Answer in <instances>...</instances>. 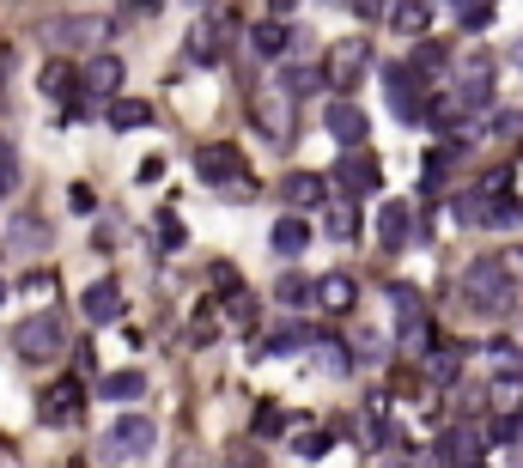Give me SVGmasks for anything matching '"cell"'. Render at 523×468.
Listing matches in <instances>:
<instances>
[{
  "label": "cell",
  "instance_id": "8d00e7d4",
  "mask_svg": "<svg viewBox=\"0 0 523 468\" xmlns=\"http://www.w3.org/2000/svg\"><path fill=\"white\" fill-rule=\"evenodd\" d=\"M311 292H317V280H305V274H286V280L274 286L280 304H298V298H311Z\"/></svg>",
  "mask_w": 523,
  "mask_h": 468
},
{
  "label": "cell",
  "instance_id": "f1b7e54d",
  "mask_svg": "<svg viewBox=\"0 0 523 468\" xmlns=\"http://www.w3.org/2000/svg\"><path fill=\"white\" fill-rule=\"evenodd\" d=\"M408 67H414V73H426V80H438V73H451L457 61H451V49H444V43H420V49L408 55Z\"/></svg>",
  "mask_w": 523,
  "mask_h": 468
},
{
  "label": "cell",
  "instance_id": "4fadbf2b",
  "mask_svg": "<svg viewBox=\"0 0 523 468\" xmlns=\"http://www.w3.org/2000/svg\"><path fill=\"white\" fill-rule=\"evenodd\" d=\"M323 128H329L341 146H365V134H371V116H365L353 98H335V104L323 110Z\"/></svg>",
  "mask_w": 523,
  "mask_h": 468
},
{
  "label": "cell",
  "instance_id": "4316f807",
  "mask_svg": "<svg viewBox=\"0 0 523 468\" xmlns=\"http://www.w3.org/2000/svg\"><path fill=\"white\" fill-rule=\"evenodd\" d=\"M98 396H104V402H140V396H146V377H140V371H110V377L98 383Z\"/></svg>",
  "mask_w": 523,
  "mask_h": 468
},
{
  "label": "cell",
  "instance_id": "9a60e30c",
  "mask_svg": "<svg viewBox=\"0 0 523 468\" xmlns=\"http://www.w3.org/2000/svg\"><path fill=\"white\" fill-rule=\"evenodd\" d=\"M481 450H487V432H481L475 420H457L451 432H444V444H438V456L451 462V468H463V462H481Z\"/></svg>",
  "mask_w": 523,
  "mask_h": 468
},
{
  "label": "cell",
  "instance_id": "d6986e66",
  "mask_svg": "<svg viewBox=\"0 0 523 468\" xmlns=\"http://www.w3.org/2000/svg\"><path fill=\"white\" fill-rule=\"evenodd\" d=\"M43 37H49L55 49H86V43L104 37V19H49Z\"/></svg>",
  "mask_w": 523,
  "mask_h": 468
},
{
  "label": "cell",
  "instance_id": "d4e9b609",
  "mask_svg": "<svg viewBox=\"0 0 523 468\" xmlns=\"http://www.w3.org/2000/svg\"><path fill=\"white\" fill-rule=\"evenodd\" d=\"M274 250H280V256H305V250H311V225L298 219V213H286V219L274 225Z\"/></svg>",
  "mask_w": 523,
  "mask_h": 468
},
{
  "label": "cell",
  "instance_id": "836d02e7",
  "mask_svg": "<svg viewBox=\"0 0 523 468\" xmlns=\"http://www.w3.org/2000/svg\"><path fill=\"white\" fill-rule=\"evenodd\" d=\"M451 7H457V25L463 31H487L493 25V0H451Z\"/></svg>",
  "mask_w": 523,
  "mask_h": 468
},
{
  "label": "cell",
  "instance_id": "7402d4cb",
  "mask_svg": "<svg viewBox=\"0 0 523 468\" xmlns=\"http://www.w3.org/2000/svg\"><path fill=\"white\" fill-rule=\"evenodd\" d=\"M487 396L499 414H523V365H505L493 383H487Z\"/></svg>",
  "mask_w": 523,
  "mask_h": 468
},
{
  "label": "cell",
  "instance_id": "5bb4252c",
  "mask_svg": "<svg viewBox=\"0 0 523 468\" xmlns=\"http://www.w3.org/2000/svg\"><path fill=\"white\" fill-rule=\"evenodd\" d=\"M311 304L323 310V317H347V310L359 304V280L335 268V274H323V280H317V292H311Z\"/></svg>",
  "mask_w": 523,
  "mask_h": 468
},
{
  "label": "cell",
  "instance_id": "f546056e",
  "mask_svg": "<svg viewBox=\"0 0 523 468\" xmlns=\"http://www.w3.org/2000/svg\"><path fill=\"white\" fill-rule=\"evenodd\" d=\"M7 244H13L19 256H25V250H43V244H49V225H43V219H13V225H7Z\"/></svg>",
  "mask_w": 523,
  "mask_h": 468
},
{
  "label": "cell",
  "instance_id": "3957f363",
  "mask_svg": "<svg viewBox=\"0 0 523 468\" xmlns=\"http://www.w3.org/2000/svg\"><path fill=\"white\" fill-rule=\"evenodd\" d=\"M384 86H390V110H396V122H402V128L432 122V104H426V73H414V67L402 61V67H390V73H384Z\"/></svg>",
  "mask_w": 523,
  "mask_h": 468
},
{
  "label": "cell",
  "instance_id": "816d5d0a",
  "mask_svg": "<svg viewBox=\"0 0 523 468\" xmlns=\"http://www.w3.org/2000/svg\"><path fill=\"white\" fill-rule=\"evenodd\" d=\"M0 304H7V286H0Z\"/></svg>",
  "mask_w": 523,
  "mask_h": 468
},
{
  "label": "cell",
  "instance_id": "d6a6232c",
  "mask_svg": "<svg viewBox=\"0 0 523 468\" xmlns=\"http://www.w3.org/2000/svg\"><path fill=\"white\" fill-rule=\"evenodd\" d=\"M384 292H390V304H396V317H402V323H420V317H426V298H420L414 286H402V280H390Z\"/></svg>",
  "mask_w": 523,
  "mask_h": 468
},
{
  "label": "cell",
  "instance_id": "7bdbcfd3",
  "mask_svg": "<svg viewBox=\"0 0 523 468\" xmlns=\"http://www.w3.org/2000/svg\"><path fill=\"white\" fill-rule=\"evenodd\" d=\"M353 13H359V19H390V13H384V0H353Z\"/></svg>",
  "mask_w": 523,
  "mask_h": 468
},
{
  "label": "cell",
  "instance_id": "44dd1931",
  "mask_svg": "<svg viewBox=\"0 0 523 468\" xmlns=\"http://www.w3.org/2000/svg\"><path fill=\"white\" fill-rule=\"evenodd\" d=\"M37 86L49 92V98H73L86 86V67H73V61H49L43 73H37Z\"/></svg>",
  "mask_w": 523,
  "mask_h": 468
},
{
  "label": "cell",
  "instance_id": "6da1fadb",
  "mask_svg": "<svg viewBox=\"0 0 523 468\" xmlns=\"http://www.w3.org/2000/svg\"><path fill=\"white\" fill-rule=\"evenodd\" d=\"M457 292H463V304L475 310V317H511L517 292H523V274L505 262V250H499V256H475V262L463 268Z\"/></svg>",
  "mask_w": 523,
  "mask_h": 468
},
{
  "label": "cell",
  "instance_id": "ee69618b",
  "mask_svg": "<svg viewBox=\"0 0 523 468\" xmlns=\"http://www.w3.org/2000/svg\"><path fill=\"white\" fill-rule=\"evenodd\" d=\"M67 201H73V213H92V189H86V183H73V195H67Z\"/></svg>",
  "mask_w": 523,
  "mask_h": 468
},
{
  "label": "cell",
  "instance_id": "f35d334b",
  "mask_svg": "<svg viewBox=\"0 0 523 468\" xmlns=\"http://www.w3.org/2000/svg\"><path fill=\"white\" fill-rule=\"evenodd\" d=\"M13 195H19V159L0 146V201H13Z\"/></svg>",
  "mask_w": 523,
  "mask_h": 468
},
{
  "label": "cell",
  "instance_id": "b9f144b4",
  "mask_svg": "<svg viewBox=\"0 0 523 468\" xmlns=\"http://www.w3.org/2000/svg\"><path fill=\"white\" fill-rule=\"evenodd\" d=\"M487 353L499 359V371H505V365H523V347H517V341H493Z\"/></svg>",
  "mask_w": 523,
  "mask_h": 468
},
{
  "label": "cell",
  "instance_id": "484cf974",
  "mask_svg": "<svg viewBox=\"0 0 523 468\" xmlns=\"http://www.w3.org/2000/svg\"><path fill=\"white\" fill-rule=\"evenodd\" d=\"M323 231H329V238H341V244H353L359 238V207L353 201H329L323 207Z\"/></svg>",
  "mask_w": 523,
  "mask_h": 468
},
{
  "label": "cell",
  "instance_id": "ba28073f",
  "mask_svg": "<svg viewBox=\"0 0 523 468\" xmlns=\"http://www.w3.org/2000/svg\"><path fill=\"white\" fill-rule=\"evenodd\" d=\"M256 359H292V353H311V329L305 323H280V329H256Z\"/></svg>",
  "mask_w": 523,
  "mask_h": 468
},
{
  "label": "cell",
  "instance_id": "52a82bcc",
  "mask_svg": "<svg viewBox=\"0 0 523 468\" xmlns=\"http://www.w3.org/2000/svg\"><path fill=\"white\" fill-rule=\"evenodd\" d=\"M226 37H232V25H226V19H219V13H201V19H195V31H189V49H183V55H189L195 67H213L219 55H226Z\"/></svg>",
  "mask_w": 523,
  "mask_h": 468
},
{
  "label": "cell",
  "instance_id": "ac0fdd59",
  "mask_svg": "<svg viewBox=\"0 0 523 468\" xmlns=\"http://www.w3.org/2000/svg\"><path fill=\"white\" fill-rule=\"evenodd\" d=\"M250 49H256L262 61H280V55H292V49H298V37H292V25L274 13V19H262V25L250 31Z\"/></svg>",
  "mask_w": 523,
  "mask_h": 468
},
{
  "label": "cell",
  "instance_id": "c3c4849f",
  "mask_svg": "<svg viewBox=\"0 0 523 468\" xmlns=\"http://www.w3.org/2000/svg\"><path fill=\"white\" fill-rule=\"evenodd\" d=\"M511 61H517V67H523V37H517V49H511Z\"/></svg>",
  "mask_w": 523,
  "mask_h": 468
},
{
  "label": "cell",
  "instance_id": "2e32d148",
  "mask_svg": "<svg viewBox=\"0 0 523 468\" xmlns=\"http://www.w3.org/2000/svg\"><path fill=\"white\" fill-rule=\"evenodd\" d=\"M92 104H110V98H122V61L116 55H92L86 61V86H80Z\"/></svg>",
  "mask_w": 523,
  "mask_h": 468
},
{
  "label": "cell",
  "instance_id": "603a6c76",
  "mask_svg": "<svg viewBox=\"0 0 523 468\" xmlns=\"http://www.w3.org/2000/svg\"><path fill=\"white\" fill-rule=\"evenodd\" d=\"M390 31L396 37H426L432 31V7H426V0H396V7H390Z\"/></svg>",
  "mask_w": 523,
  "mask_h": 468
},
{
  "label": "cell",
  "instance_id": "74e56055",
  "mask_svg": "<svg viewBox=\"0 0 523 468\" xmlns=\"http://www.w3.org/2000/svg\"><path fill=\"white\" fill-rule=\"evenodd\" d=\"M292 450L305 456V462H323V456H329V432H298V438H292Z\"/></svg>",
  "mask_w": 523,
  "mask_h": 468
},
{
  "label": "cell",
  "instance_id": "5b68a950",
  "mask_svg": "<svg viewBox=\"0 0 523 468\" xmlns=\"http://www.w3.org/2000/svg\"><path fill=\"white\" fill-rule=\"evenodd\" d=\"M323 73H329V86L347 98V92L365 80V73H371V43H365V37H347V43H335V49H329V61H323Z\"/></svg>",
  "mask_w": 523,
  "mask_h": 468
},
{
  "label": "cell",
  "instance_id": "ab89813d",
  "mask_svg": "<svg viewBox=\"0 0 523 468\" xmlns=\"http://www.w3.org/2000/svg\"><path fill=\"white\" fill-rule=\"evenodd\" d=\"M250 432H256V438H274V432H286V414H280V408H256Z\"/></svg>",
  "mask_w": 523,
  "mask_h": 468
},
{
  "label": "cell",
  "instance_id": "7c38bea8",
  "mask_svg": "<svg viewBox=\"0 0 523 468\" xmlns=\"http://www.w3.org/2000/svg\"><path fill=\"white\" fill-rule=\"evenodd\" d=\"M256 128H262L274 146L292 134V92H286V86H268V92L256 98Z\"/></svg>",
  "mask_w": 523,
  "mask_h": 468
},
{
  "label": "cell",
  "instance_id": "f907efd6",
  "mask_svg": "<svg viewBox=\"0 0 523 468\" xmlns=\"http://www.w3.org/2000/svg\"><path fill=\"white\" fill-rule=\"evenodd\" d=\"M134 7H153V0H134Z\"/></svg>",
  "mask_w": 523,
  "mask_h": 468
},
{
  "label": "cell",
  "instance_id": "cb8c5ba5",
  "mask_svg": "<svg viewBox=\"0 0 523 468\" xmlns=\"http://www.w3.org/2000/svg\"><path fill=\"white\" fill-rule=\"evenodd\" d=\"M280 86H286L292 98H311L317 86H329V73H323V67H305V61H286V67H280Z\"/></svg>",
  "mask_w": 523,
  "mask_h": 468
},
{
  "label": "cell",
  "instance_id": "f5cc1de1",
  "mask_svg": "<svg viewBox=\"0 0 523 468\" xmlns=\"http://www.w3.org/2000/svg\"><path fill=\"white\" fill-rule=\"evenodd\" d=\"M195 7H201V13H207V0H195Z\"/></svg>",
  "mask_w": 523,
  "mask_h": 468
},
{
  "label": "cell",
  "instance_id": "60d3db41",
  "mask_svg": "<svg viewBox=\"0 0 523 468\" xmlns=\"http://www.w3.org/2000/svg\"><path fill=\"white\" fill-rule=\"evenodd\" d=\"M317 353H323V371H353V359H347L341 341H317Z\"/></svg>",
  "mask_w": 523,
  "mask_h": 468
},
{
  "label": "cell",
  "instance_id": "8fae6325",
  "mask_svg": "<svg viewBox=\"0 0 523 468\" xmlns=\"http://www.w3.org/2000/svg\"><path fill=\"white\" fill-rule=\"evenodd\" d=\"M378 238H384V250H408V244L420 238V207L390 201V207L378 213Z\"/></svg>",
  "mask_w": 523,
  "mask_h": 468
},
{
  "label": "cell",
  "instance_id": "7dc6e473",
  "mask_svg": "<svg viewBox=\"0 0 523 468\" xmlns=\"http://www.w3.org/2000/svg\"><path fill=\"white\" fill-rule=\"evenodd\" d=\"M7 61H13V55H7V49H0V80H7Z\"/></svg>",
  "mask_w": 523,
  "mask_h": 468
},
{
  "label": "cell",
  "instance_id": "7a4b0ae2",
  "mask_svg": "<svg viewBox=\"0 0 523 468\" xmlns=\"http://www.w3.org/2000/svg\"><path fill=\"white\" fill-rule=\"evenodd\" d=\"M13 353H19L25 365L61 359V353H67V323L55 317V310H37V317H25V323L13 329Z\"/></svg>",
  "mask_w": 523,
  "mask_h": 468
},
{
  "label": "cell",
  "instance_id": "30bf717a",
  "mask_svg": "<svg viewBox=\"0 0 523 468\" xmlns=\"http://www.w3.org/2000/svg\"><path fill=\"white\" fill-rule=\"evenodd\" d=\"M195 177H201V183H213V189L238 183V177H244L238 146H201V152H195Z\"/></svg>",
  "mask_w": 523,
  "mask_h": 468
},
{
  "label": "cell",
  "instance_id": "ffe728a7",
  "mask_svg": "<svg viewBox=\"0 0 523 468\" xmlns=\"http://www.w3.org/2000/svg\"><path fill=\"white\" fill-rule=\"evenodd\" d=\"M280 201H286V207H329V183H323L317 171H292V177L280 183Z\"/></svg>",
  "mask_w": 523,
  "mask_h": 468
},
{
  "label": "cell",
  "instance_id": "277c9868",
  "mask_svg": "<svg viewBox=\"0 0 523 468\" xmlns=\"http://www.w3.org/2000/svg\"><path fill=\"white\" fill-rule=\"evenodd\" d=\"M153 444H159V426L153 420H146V414H122L104 432V462H140Z\"/></svg>",
  "mask_w": 523,
  "mask_h": 468
},
{
  "label": "cell",
  "instance_id": "e575fe53",
  "mask_svg": "<svg viewBox=\"0 0 523 468\" xmlns=\"http://www.w3.org/2000/svg\"><path fill=\"white\" fill-rule=\"evenodd\" d=\"M463 353H469V347H438V353H432V359H426V371H432V377H438V383H451V377H457V371H463Z\"/></svg>",
  "mask_w": 523,
  "mask_h": 468
},
{
  "label": "cell",
  "instance_id": "e0dca14e",
  "mask_svg": "<svg viewBox=\"0 0 523 468\" xmlns=\"http://www.w3.org/2000/svg\"><path fill=\"white\" fill-rule=\"evenodd\" d=\"M80 310H86V323H98V329L116 323V317H122V286H116V280H92L86 298H80Z\"/></svg>",
  "mask_w": 523,
  "mask_h": 468
},
{
  "label": "cell",
  "instance_id": "d590c367",
  "mask_svg": "<svg viewBox=\"0 0 523 468\" xmlns=\"http://www.w3.org/2000/svg\"><path fill=\"white\" fill-rule=\"evenodd\" d=\"M153 231H159V250H183V244H189V225H183L177 213H159Z\"/></svg>",
  "mask_w": 523,
  "mask_h": 468
},
{
  "label": "cell",
  "instance_id": "681fc988",
  "mask_svg": "<svg viewBox=\"0 0 523 468\" xmlns=\"http://www.w3.org/2000/svg\"><path fill=\"white\" fill-rule=\"evenodd\" d=\"M463 468H487V462H463Z\"/></svg>",
  "mask_w": 523,
  "mask_h": 468
},
{
  "label": "cell",
  "instance_id": "f6af8a7d",
  "mask_svg": "<svg viewBox=\"0 0 523 468\" xmlns=\"http://www.w3.org/2000/svg\"><path fill=\"white\" fill-rule=\"evenodd\" d=\"M353 353H359V359H384V353H378V335H359V341H353Z\"/></svg>",
  "mask_w": 523,
  "mask_h": 468
},
{
  "label": "cell",
  "instance_id": "8992f818",
  "mask_svg": "<svg viewBox=\"0 0 523 468\" xmlns=\"http://www.w3.org/2000/svg\"><path fill=\"white\" fill-rule=\"evenodd\" d=\"M86 414V389H80V377H55L49 389H43V402H37V420L43 426H73Z\"/></svg>",
  "mask_w": 523,
  "mask_h": 468
},
{
  "label": "cell",
  "instance_id": "83f0119b",
  "mask_svg": "<svg viewBox=\"0 0 523 468\" xmlns=\"http://www.w3.org/2000/svg\"><path fill=\"white\" fill-rule=\"evenodd\" d=\"M104 122H110V128H146V122H153V104H140V98H110Z\"/></svg>",
  "mask_w": 523,
  "mask_h": 468
},
{
  "label": "cell",
  "instance_id": "4dcf8cb0",
  "mask_svg": "<svg viewBox=\"0 0 523 468\" xmlns=\"http://www.w3.org/2000/svg\"><path fill=\"white\" fill-rule=\"evenodd\" d=\"M396 347H402L408 359H432V323H426V317H420V323H402Z\"/></svg>",
  "mask_w": 523,
  "mask_h": 468
},
{
  "label": "cell",
  "instance_id": "9c48e42d",
  "mask_svg": "<svg viewBox=\"0 0 523 468\" xmlns=\"http://www.w3.org/2000/svg\"><path fill=\"white\" fill-rule=\"evenodd\" d=\"M335 177H341V189H347V195H378V183H384V165L371 159V152L347 146V159L335 165Z\"/></svg>",
  "mask_w": 523,
  "mask_h": 468
},
{
  "label": "cell",
  "instance_id": "bcb514c9",
  "mask_svg": "<svg viewBox=\"0 0 523 468\" xmlns=\"http://www.w3.org/2000/svg\"><path fill=\"white\" fill-rule=\"evenodd\" d=\"M262 7H268V13H292V7H298V0H262Z\"/></svg>",
  "mask_w": 523,
  "mask_h": 468
},
{
  "label": "cell",
  "instance_id": "1f68e13d",
  "mask_svg": "<svg viewBox=\"0 0 523 468\" xmlns=\"http://www.w3.org/2000/svg\"><path fill=\"white\" fill-rule=\"evenodd\" d=\"M487 225H493V231H517V225H523V201H517L511 189H505V195H493V207H487Z\"/></svg>",
  "mask_w": 523,
  "mask_h": 468
}]
</instances>
